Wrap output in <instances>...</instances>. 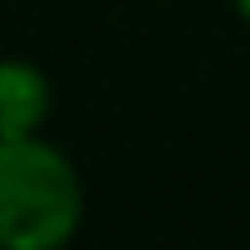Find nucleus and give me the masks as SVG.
<instances>
[{
	"label": "nucleus",
	"mask_w": 250,
	"mask_h": 250,
	"mask_svg": "<svg viewBox=\"0 0 250 250\" xmlns=\"http://www.w3.org/2000/svg\"><path fill=\"white\" fill-rule=\"evenodd\" d=\"M83 182L40 133L0 138V250H59L79 235Z\"/></svg>",
	"instance_id": "nucleus-1"
},
{
	"label": "nucleus",
	"mask_w": 250,
	"mask_h": 250,
	"mask_svg": "<svg viewBox=\"0 0 250 250\" xmlns=\"http://www.w3.org/2000/svg\"><path fill=\"white\" fill-rule=\"evenodd\" d=\"M54 108V88L40 64L30 59H0V138L40 133Z\"/></svg>",
	"instance_id": "nucleus-2"
},
{
	"label": "nucleus",
	"mask_w": 250,
	"mask_h": 250,
	"mask_svg": "<svg viewBox=\"0 0 250 250\" xmlns=\"http://www.w3.org/2000/svg\"><path fill=\"white\" fill-rule=\"evenodd\" d=\"M230 5H235V15H240V20L250 25V0H230Z\"/></svg>",
	"instance_id": "nucleus-3"
}]
</instances>
